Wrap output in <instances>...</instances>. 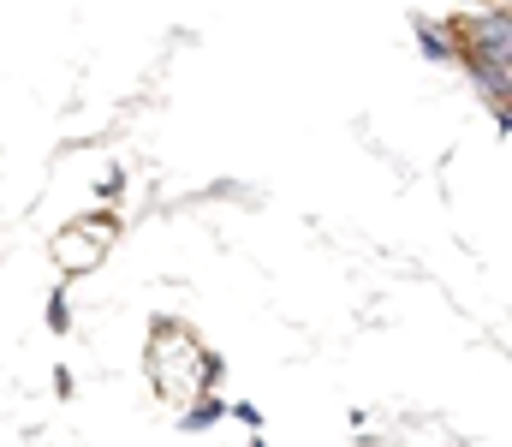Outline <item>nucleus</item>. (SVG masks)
I'll return each instance as SVG.
<instances>
[{"label": "nucleus", "instance_id": "nucleus-1", "mask_svg": "<svg viewBox=\"0 0 512 447\" xmlns=\"http://www.w3.org/2000/svg\"><path fill=\"white\" fill-rule=\"evenodd\" d=\"M471 48H483L501 66H512V12H483L477 30H471Z\"/></svg>", "mask_w": 512, "mask_h": 447}]
</instances>
